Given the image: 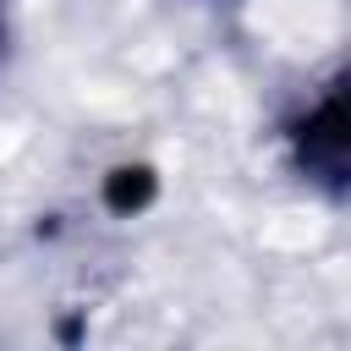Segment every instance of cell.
Listing matches in <instances>:
<instances>
[{
    "label": "cell",
    "mask_w": 351,
    "mask_h": 351,
    "mask_svg": "<svg viewBox=\"0 0 351 351\" xmlns=\"http://www.w3.org/2000/svg\"><path fill=\"white\" fill-rule=\"evenodd\" d=\"M280 159L302 192L324 203H351V60H340L329 77L313 82V93L285 110Z\"/></svg>",
    "instance_id": "1"
},
{
    "label": "cell",
    "mask_w": 351,
    "mask_h": 351,
    "mask_svg": "<svg viewBox=\"0 0 351 351\" xmlns=\"http://www.w3.org/2000/svg\"><path fill=\"white\" fill-rule=\"evenodd\" d=\"M11 11H16V0H0V71H5V55H11Z\"/></svg>",
    "instance_id": "2"
}]
</instances>
